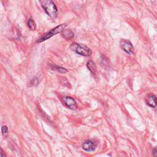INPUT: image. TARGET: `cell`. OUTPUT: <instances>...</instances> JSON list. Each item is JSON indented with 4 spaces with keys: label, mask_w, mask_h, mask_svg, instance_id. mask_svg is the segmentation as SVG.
Segmentation results:
<instances>
[{
    "label": "cell",
    "mask_w": 157,
    "mask_h": 157,
    "mask_svg": "<svg viewBox=\"0 0 157 157\" xmlns=\"http://www.w3.org/2000/svg\"><path fill=\"white\" fill-rule=\"evenodd\" d=\"M39 2L41 6L49 17L55 18L57 16V8L52 0H39Z\"/></svg>",
    "instance_id": "6da1fadb"
},
{
    "label": "cell",
    "mask_w": 157,
    "mask_h": 157,
    "mask_svg": "<svg viewBox=\"0 0 157 157\" xmlns=\"http://www.w3.org/2000/svg\"><path fill=\"white\" fill-rule=\"evenodd\" d=\"M71 49L81 55L84 57H89L92 55V50L87 46L82 44H78L74 42L70 46Z\"/></svg>",
    "instance_id": "7a4b0ae2"
},
{
    "label": "cell",
    "mask_w": 157,
    "mask_h": 157,
    "mask_svg": "<svg viewBox=\"0 0 157 157\" xmlns=\"http://www.w3.org/2000/svg\"><path fill=\"white\" fill-rule=\"evenodd\" d=\"M66 27V24H61V25H60L56 27L55 28H53L52 30H51L48 33L44 35L42 37H41L37 41V42H42L44 41H46V40L50 39V38H52L54 35H56L58 33H62L64 30V28H65Z\"/></svg>",
    "instance_id": "3957f363"
},
{
    "label": "cell",
    "mask_w": 157,
    "mask_h": 157,
    "mask_svg": "<svg viewBox=\"0 0 157 157\" xmlns=\"http://www.w3.org/2000/svg\"><path fill=\"white\" fill-rule=\"evenodd\" d=\"M120 46L121 48L124 50L126 53L129 55H132L134 53V47L132 43L127 39H122L120 41Z\"/></svg>",
    "instance_id": "277c9868"
},
{
    "label": "cell",
    "mask_w": 157,
    "mask_h": 157,
    "mask_svg": "<svg viewBox=\"0 0 157 157\" xmlns=\"http://www.w3.org/2000/svg\"><path fill=\"white\" fill-rule=\"evenodd\" d=\"M64 104L71 110H75L77 108L76 101L70 97H64L63 98Z\"/></svg>",
    "instance_id": "5b68a950"
},
{
    "label": "cell",
    "mask_w": 157,
    "mask_h": 157,
    "mask_svg": "<svg viewBox=\"0 0 157 157\" xmlns=\"http://www.w3.org/2000/svg\"><path fill=\"white\" fill-rule=\"evenodd\" d=\"M82 147L86 152H92L95 150L96 144L91 140H87L82 144Z\"/></svg>",
    "instance_id": "8992f818"
},
{
    "label": "cell",
    "mask_w": 157,
    "mask_h": 157,
    "mask_svg": "<svg viewBox=\"0 0 157 157\" xmlns=\"http://www.w3.org/2000/svg\"><path fill=\"white\" fill-rule=\"evenodd\" d=\"M147 104L152 108L157 107V97L153 94H150L147 98Z\"/></svg>",
    "instance_id": "52a82bcc"
},
{
    "label": "cell",
    "mask_w": 157,
    "mask_h": 157,
    "mask_svg": "<svg viewBox=\"0 0 157 157\" xmlns=\"http://www.w3.org/2000/svg\"><path fill=\"white\" fill-rule=\"evenodd\" d=\"M87 66L93 74L96 75L97 74L98 71H97V66H96L95 62H93L92 60H90L87 62Z\"/></svg>",
    "instance_id": "ba28073f"
},
{
    "label": "cell",
    "mask_w": 157,
    "mask_h": 157,
    "mask_svg": "<svg viewBox=\"0 0 157 157\" xmlns=\"http://www.w3.org/2000/svg\"><path fill=\"white\" fill-rule=\"evenodd\" d=\"M63 36L66 39H71L72 38L74 37V33L69 30H64L63 31Z\"/></svg>",
    "instance_id": "9c48e42d"
},
{
    "label": "cell",
    "mask_w": 157,
    "mask_h": 157,
    "mask_svg": "<svg viewBox=\"0 0 157 157\" xmlns=\"http://www.w3.org/2000/svg\"><path fill=\"white\" fill-rule=\"evenodd\" d=\"M52 69H53L54 70L57 71L58 72L60 73V74H65L68 72V70L63 67L61 66H56V65H53L52 66Z\"/></svg>",
    "instance_id": "30bf717a"
},
{
    "label": "cell",
    "mask_w": 157,
    "mask_h": 157,
    "mask_svg": "<svg viewBox=\"0 0 157 157\" xmlns=\"http://www.w3.org/2000/svg\"><path fill=\"white\" fill-rule=\"evenodd\" d=\"M28 26L31 30H35L36 29V25L32 19H30L28 21Z\"/></svg>",
    "instance_id": "8fae6325"
},
{
    "label": "cell",
    "mask_w": 157,
    "mask_h": 157,
    "mask_svg": "<svg viewBox=\"0 0 157 157\" xmlns=\"http://www.w3.org/2000/svg\"><path fill=\"white\" fill-rule=\"evenodd\" d=\"M2 134L4 137H7L8 135V128L6 126H3L2 128Z\"/></svg>",
    "instance_id": "7c38bea8"
},
{
    "label": "cell",
    "mask_w": 157,
    "mask_h": 157,
    "mask_svg": "<svg viewBox=\"0 0 157 157\" xmlns=\"http://www.w3.org/2000/svg\"><path fill=\"white\" fill-rule=\"evenodd\" d=\"M153 156L155 157H157V146L154 147L153 150Z\"/></svg>",
    "instance_id": "4fadbf2b"
},
{
    "label": "cell",
    "mask_w": 157,
    "mask_h": 157,
    "mask_svg": "<svg viewBox=\"0 0 157 157\" xmlns=\"http://www.w3.org/2000/svg\"><path fill=\"white\" fill-rule=\"evenodd\" d=\"M1 156L3 157V156H5V155H3V150L1 149Z\"/></svg>",
    "instance_id": "5bb4252c"
}]
</instances>
